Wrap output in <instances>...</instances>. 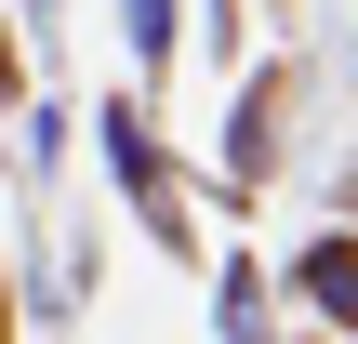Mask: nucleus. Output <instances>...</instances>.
I'll return each instance as SVG.
<instances>
[{
	"label": "nucleus",
	"mask_w": 358,
	"mask_h": 344,
	"mask_svg": "<svg viewBox=\"0 0 358 344\" xmlns=\"http://www.w3.org/2000/svg\"><path fill=\"white\" fill-rule=\"evenodd\" d=\"M106 159H120V186L146 199V225H159V239L186 252V212L159 199V133H146V106H106Z\"/></svg>",
	"instance_id": "f257e3e1"
},
{
	"label": "nucleus",
	"mask_w": 358,
	"mask_h": 344,
	"mask_svg": "<svg viewBox=\"0 0 358 344\" xmlns=\"http://www.w3.org/2000/svg\"><path fill=\"white\" fill-rule=\"evenodd\" d=\"M292 292H306L332 331H358V225H332V239H306V252H292Z\"/></svg>",
	"instance_id": "f03ea898"
},
{
	"label": "nucleus",
	"mask_w": 358,
	"mask_h": 344,
	"mask_svg": "<svg viewBox=\"0 0 358 344\" xmlns=\"http://www.w3.org/2000/svg\"><path fill=\"white\" fill-rule=\"evenodd\" d=\"M279 106H292V80H279V66H266V80H252V93H239V119H226V172H239V186H252V172H266V159H279Z\"/></svg>",
	"instance_id": "7ed1b4c3"
},
{
	"label": "nucleus",
	"mask_w": 358,
	"mask_h": 344,
	"mask_svg": "<svg viewBox=\"0 0 358 344\" xmlns=\"http://www.w3.org/2000/svg\"><path fill=\"white\" fill-rule=\"evenodd\" d=\"M120 40H133V66L159 80V66H173V40H186V13H173V0H120Z\"/></svg>",
	"instance_id": "20e7f679"
},
{
	"label": "nucleus",
	"mask_w": 358,
	"mask_h": 344,
	"mask_svg": "<svg viewBox=\"0 0 358 344\" xmlns=\"http://www.w3.org/2000/svg\"><path fill=\"white\" fill-rule=\"evenodd\" d=\"M213 305H226V318H213L226 344H266V265H226V292H213Z\"/></svg>",
	"instance_id": "39448f33"
},
{
	"label": "nucleus",
	"mask_w": 358,
	"mask_h": 344,
	"mask_svg": "<svg viewBox=\"0 0 358 344\" xmlns=\"http://www.w3.org/2000/svg\"><path fill=\"white\" fill-rule=\"evenodd\" d=\"M266 344H279V331H266Z\"/></svg>",
	"instance_id": "423d86ee"
}]
</instances>
